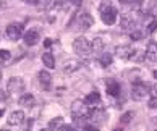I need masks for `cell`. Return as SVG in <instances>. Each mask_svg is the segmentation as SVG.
I'll use <instances>...</instances> for the list:
<instances>
[{
    "label": "cell",
    "mask_w": 157,
    "mask_h": 131,
    "mask_svg": "<svg viewBox=\"0 0 157 131\" xmlns=\"http://www.w3.org/2000/svg\"><path fill=\"white\" fill-rule=\"evenodd\" d=\"M71 115L75 120H83V118H89L91 115V110H89V105L86 104L84 100H75L71 104Z\"/></svg>",
    "instance_id": "6da1fadb"
},
{
    "label": "cell",
    "mask_w": 157,
    "mask_h": 131,
    "mask_svg": "<svg viewBox=\"0 0 157 131\" xmlns=\"http://www.w3.org/2000/svg\"><path fill=\"white\" fill-rule=\"evenodd\" d=\"M73 50L76 52L79 57H88L92 52V44L88 41L86 37H76L73 42Z\"/></svg>",
    "instance_id": "7a4b0ae2"
},
{
    "label": "cell",
    "mask_w": 157,
    "mask_h": 131,
    "mask_svg": "<svg viewBox=\"0 0 157 131\" xmlns=\"http://www.w3.org/2000/svg\"><path fill=\"white\" fill-rule=\"evenodd\" d=\"M149 94V86L143 81H136L131 88V97L135 100H143Z\"/></svg>",
    "instance_id": "3957f363"
},
{
    "label": "cell",
    "mask_w": 157,
    "mask_h": 131,
    "mask_svg": "<svg viewBox=\"0 0 157 131\" xmlns=\"http://www.w3.org/2000/svg\"><path fill=\"white\" fill-rule=\"evenodd\" d=\"M7 91L10 94H20L25 91V81H23V78L20 76H13L8 79V84H7Z\"/></svg>",
    "instance_id": "277c9868"
},
{
    "label": "cell",
    "mask_w": 157,
    "mask_h": 131,
    "mask_svg": "<svg viewBox=\"0 0 157 131\" xmlns=\"http://www.w3.org/2000/svg\"><path fill=\"white\" fill-rule=\"evenodd\" d=\"M136 24H138V18L135 13H123L120 15V26L123 29H136Z\"/></svg>",
    "instance_id": "5b68a950"
},
{
    "label": "cell",
    "mask_w": 157,
    "mask_h": 131,
    "mask_svg": "<svg viewBox=\"0 0 157 131\" xmlns=\"http://www.w3.org/2000/svg\"><path fill=\"white\" fill-rule=\"evenodd\" d=\"M23 24L21 23H11V24L7 26V36L11 39V41H18V39L23 36Z\"/></svg>",
    "instance_id": "8992f818"
},
{
    "label": "cell",
    "mask_w": 157,
    "mask_h": 131,
    "mask_svg": "<svg viewBox=\"0 0 157 131\" xmlns=\"http://www.w3.org/2000/svg\"><path fill=\"white\" fill-rule=\"evenodd\" d=\"M101 18H102V21L105 23V24L112 26V24H115V21H117V18H118V11H117L115 7H112V8H109L105 11H102Z\"/></svg>",
    "instance_id": "52a82bcc"
},
{
    "label": "cell",
    "mask_w": 157,
    "mask_h": 131,
    "mask_svg": "<svg viewBox=\"0 0 157 131\" xmlns=\"http://www.w3.org/2000/svg\"><path fill=\"white\" fill-rule=\"evenodd\" d=\"M92 24H94V18L89 15V13H86V11H83V13H79L78 15V26H79V29H89V28H92Z\"/></svg>",
    "instance_id": "ba28073f"
},
{
    "label": "cell",
    "mask_w": 157,
    "mask_h": 131,
    "mask_svg": "<svg viewBox=\"0 0 157 131\" xmlns=\"http://www.w3.org/2000/svg\"><path fill=\"white\" fill-rule=\"evenodd\" d=\"M115 54H117V57L121 60H130L131 54H133V49L130 45H117V47H115Z\"/></svg>",
    "instance_id": "9c48e42d"
},
{
    "label": "cell",
    "mask_w": 157,
    "mask_h": 131,
    "mask_svg": "<svg viewBox=\"0 0 157 131\" xmlns=\"http://www.w3.org/2000/svg\"><path fill=\"white\" fill-rule=\"evenodd\" d=\"M8 125H11V126H16V125H21L23 122H25V113H23L21 110H15L11 112L8 115Z\"/></svg>",
    "instance_id": "30bf717a"
},
{
    "label": "cell",
    "mask_w": 157,
    "mask_h": 131,
    "mask_svg": "<svg viewBox=\"0 0 157 131\" xmlns=\"http://www.w3.org/2000/svg\"><path fill=\"white\" fill-rule=\"evenodd\" d=\"M23 41H25L26 45H36L39 42V32L34 29H29L28 32L23 34Z\"/></svg>",
    "instance_id": "8fae6325"
},
{
    "label": "cell",
    "mask_w": 157,
    "mask_h": 131,
    "mask_svg": "<svg viewBox=\"0 0 157 131\" xmlns=\"http://www.w3.org/2000/svg\"><path fill=\"white\" fill-rule=\"evenodd\" d=\"M37 78H39L40 86H42L45 91L50 89V84H52V76H50V73H49V71L40 70V71H39V75H37Z\"/></svg>",
    "instance_id": "7c38bea8"
},
{
    "label": "cell",
    "mask_w": 157,
    "mask_h": 131,
    "mask_svg": "<svg viewBox=\"0 0 157 131\" xmlns=\"http://www.w3.org/2000/svg\"><path fill=\"white\" fill-rule=\"evenodd\" d=\"M79 66H81V62H79V60L70 58V60H67L65 63H63V71L70 75V73H75L76 70H79Z\"/></svg>",
    "instance_id": "4fadbf2b"
},
{
    "label": "cell",
    "mask_w": 157,
    "mask_h": 131,
    "mask_svg": "<svg viewBox=\"0 0 157 131\" xmlns=\"http://www.w3.org/2000/svg\"><path fill=\"white\" fill-rule=\"evenodd\" d=\"M146 58H147L149 62H157V44H155V42H149V44H147Z\"/></svg>",
    "instance_id": "5bb4252c"
},
{
    "label": "cell",
    "mask_w": 157,
    "mask_h": 131,
    "mask_svg": "<svg viewBox=\"0 0 157 131\" xmlns=\"http://www.w3.org/2000/svg\"><path fill=\"white\" fill-rule=\"evenodd\" d=\"M89 118L92 120V123L101 125V123H104V118H105V112L101 110V109H96V110H92V112H91Z\"/></svg>",
    "instance_id": "9a60e30c"
},
{
    "label": "cell",
    "mask_w": 157,
    "mask_h": 131,
    "mask_svg": "<svg viewBox=\"0 0 157 131\" xmlns=\"http://www.w3.org/2000/svg\"><path fill=\"white\" fill-rule=\"evenodd\" d=\"M84 102L89 107H97V105H101V95H99V92H91L86 95Z\"/></svg>",
    "instance_id": "2e32d148"
},
{
    "label": "cell",
    "mask_w": 157,
    "mask_h": 131,
    "mask_svg": "<svg viewBox=\"0 0 157 131\" xmlns=\"http://www.w3.org/2000/svg\"><path fill=\"white\" fill-rule=\"evenodd\" d=\"M81 2L83 0H55V7L57 8H68L71 5L78 7V5H81Z\"/></svg>",
    "instance_id": "e0dca14e"
},
{
    "label": "cell",
    "mask_w": 157,
    "mask_h": 131,
    "mask_svg": "<svg viewBox=\"0 0 157 131\" xmlns=\"http://www.w3.org/2000/svg\"><path fill=\"white\" fill-rule=\"evenodd\" d=\"M42 63L47 66L49 70H52V68H55V57L50 52H44L42 54Z\"/></svg>",
    "instance_id": "ac0fdd59"
},
{
    "label": "cell",
    "mask_w": 157,
    "mask_h": 131,
    "mask_svg": "<svg viewBox=\"0 0 157 131\" xmlns=\"http://www.w3.org/2000/svg\"><path fill=\"white\" fill-rule=\"evenodd\" d=\"M107 92L110 95H118L120 94V84L113 79H109L107 81Z\"/></svg>",
    "instance_id": "d6986e66"
},
{
    "label": "cell",
    "mask_w": 157,
    "mask_h": 131,
    "mask_svg": "<svg viewBox=\"0 0 157 131\" xmlns=\"http://www.w3.org/2000/svg\"><path fill=\"white\" fill-rule=\"evenodd\" d=\"M18 102H20V105H23V107H33L34 102H36V99H34L33 94H23Z\"/></svg>",
    "instance_id": "ffe728a7"
},
{
    "label": "cell",
    "mask_w": 157,
    "mask_h": 131,
    "mask_svg": "<svg viewBox=\"0 0 157 131\" xmlns=\"http://www.w3.org/2000/svg\"><path fill=\"white\" fill-rule=\"evenodd\" d=\"M63 118L62 117H55V118H52L50 120V123H49V128L52 129V131H60V128L63 126Z\"/></svg>",
    "instance_id": "44dd1931"
},
{
    "label": "cell",
    "mask_w": 157,
    "mask_h": 131,
    "mask_svg": "<svg viewBox=\"0 0 157 131\" xmlns=\"http://www.w3.org/2000/svg\"><path fill=\"white\" fill-rule=\"evenodd\" d=\"M99 63H101L102 66H109L110 63H112V55L107 54V52H102L101 57H99Z\"/></svg>",
    "instance_id": "7402d4cb"
},
{
    "label": "cell",
    "mask_w": 157,
    "mask_h": 131,
    "mask_svg": "<svg viewBox=\"0 0 157 131\" xmlns=\"http://www.w3.org/2000/svg\"><path fill=\"white\" fill-rule=\"evenodd\" d=\"M144 58H146V52H143V50L136 49V50H133L130 60H133V62H143Z\"/></svg>",
    "instance_id": "603a6c76"
},
{
    "label": "cell",
    "mask_w": 157,
    "mask_h": 131,
    "mask_svg": "<svg viewBox=\"0 0 157 131\" xmlns=\"http://www.w3.org/2000/svg\"><path fill=\"white\" fill-rule=\"evenodd\" d=\"M91 44H92V50H94V52L102 54V50H104V41H102L101 37L94 39V42H91Z\"/></svg>",
    "instance_id": "cb8c5ba5"
},
{
    "label": "cell",
    "mask_w": 157,
    "mask_h": 131,
    "mask_svg": "<svg viewBox=\"0 0 157 131\" xmlns=\"http://www.w3.org/2000/svg\"><path fill=\"white\" fill-rule=\"evenodd\" d=\"M113 5H112V2H110V0H102L101 2V5H99V11H105V10H109V8H112Z\"/></svg>",
    "instance_id": "d4e9b609"
},
{
    "label": "cell",
    "mask_w": 157,
    "mask_h": 131,
    "mask_svg": "<svg viewBox=\"0 0 157 131\" xmlns=\"http://www.w3.org/2000/svg\"><path fill=\"white\" fill-rule=\"evenodd\" d=\"M149 15L154 16V20H157V0H152L149 7Z\"/></svg>",
    "instance_id": "484cf974"
},
{
    "label": "cell",
    "mask_w": 157,
    "mask_h": 131,
    "mask_svg": "<svg viewBox=\"0 0 157 131\" xmlns=\"http://www.w3.org/2000/svg\"><path fill=\"white\" fill-rule=\"evenodd\" d=\"M133 117H135V113H133V112H126V113H123V115H121V118H120V122L121 123H130L131 122V118Z\"/></svg>",
    "instance_id": "4316f807"
},
{
    "label": "cell",
    "mask_w": 157,
    "mask_h": 131,
    "mask_svg": "<svg viewBox=\"0 0 157 131\" xmlns=\"http://www.w3.org/2000/svg\"><path fill=\"white\" fill-rule=\"evenodd\" d=\"M11 58V54H10V50L7 49H0V60H3V62H8Z\"/></svg>",
    "instance_id": "83f0119b"
},
{
    "label": "cell",
    "mask_w": 157,
    "mask_h": 131,
    "mask_svg": "<svg viewBox=\"0 0 157 131\" xmlns=\"http://www.w3.org/2000/svg\"><path fill=\"white\" fill-rule=\"evenodd\" d=\"M143 36H144V34H143L141 31H139L138 28L131 31V39H133V41H139V39H143Z\"/></svg>",
    "instance_id": "f1b7e54d"
},
{
    "label": "cell",
    "mask_w": 157,
    "mask_h": 131,
    "mask_svg": "<svg viewBox=\"0 0 157 131\" xmlns=\"http://www.w3.org/2000/svg\"><path fill=\"white\" fill-rule=\"evenodd\" d=\"M147 105H149V109H152V110H157V95H154V97H151V99H149Z\"/></svg>",
    "instance_id": "f546056e"
},
{
    "label": "cell",
    "mask_w": 157,
    "mask_h": 131,
    "mask_svg": "<svg viewBox=\"0 0 157 131\" xmlns=\"http://www.w3.org/2000/svg\"><path fill=\"white\" fill-rule=\"evenodd\" d=\"M147 31H149V32L157 31V20H154V21H151V23H149V24H147Z\"/></svg>",
    "instance_id": "4dcf8cb0"
},
{
    "label": "cell",
    "mask_w": 157,
    "mask_h": 131,
    "mask_svg": "<svg viewBox=\"0 0 157 131\" xmlns=\"http://www.w3.org/2000/svg\"><path fill=\"white\" fill-rule=\"evenodd\" d=\"M84 131H99L96 125H84Z\"/></svg>",
    "instance_id": "1f68e13d"
},
{
    "label": "cell",
    "mask_w": 157,
    "mask_h": 131,
    "mask_svg": "<svg viewBox=\"0 0 157 131\" xmlns=\"http://www.w3.org/2000/svg\"><path fill=\"white\" fill-rule=\"evenodd\" d=\"M60 131H76L73 126H68V125H63V126L60 128Z\"/></svg>",
    "instance_id": "d6a6232c"
},
{
    "label": "cell",
    "mask_w": 157,
    "mask_h": 131,
    "mask_svg": "<svg viewBox=\"0 0 157 131\" xmlns=\"http://www.w3.org/2000/svg\"><path fill=\"white\" fill-rule=\"evenodd\" d=\"M23 2H25V3H29V5H37L40 0H23Z\"/></svg>",
    "instance_id": "836d02e7"
},
{
    "label": "cell",
    "mask_w": 157,
    "mask_h": 131,
    "mask_svg": "<svg viewBox=\"0 0 157 131\" xmlns=\"http://www.w3.org/2000/svg\"><path fill=\"white\" fill-rule=\"evenodd\" d=\"M7 97H8V94L3 92V91H0V100H7Z\"/></svg>",
    "instance_id": "e575fe53"
},
{
    "label": "cell",
    "mask_w": 157,
    "mask_h": 131,
    "mask_svg": "<svg viewBox=\"0 0 157 131\" xmlns=\"http://www.w3.org/2000/svg\"><path fill=\"white\" fill-rule=\"evenodd\" d=\"M151 91H152V94H154V95H157V84H154V86L151 88Z\"/></svg>",
    "instance_id": "d590c367"
},
{
    "label": "cell",
    "mask_w": 157,
    "mask_h": 131,
    "mask_svg": "<svg viewBox=\"0 0 157 131\" xmlns=\"http://www.w3.org/2000/svg\"><path fill=\"white\" fill-rule=\"evenodd\" d=\"M45 45H47V47H49V45H52V41H50V39H45Z\"/></svg>",
    "instance_id": "8d00e7d4"
},
{
    "label": "cell",
    "mask_w": 157,
    "mask_h": 131,
    "mask_svg": "<svg viewBox=\"0 0 157 131\" xmlns=\"http://www.w3.org/2000/svg\"><path fill=\"white\" fill-rule=\"evenodd\" d=\"M118 2H120V3H130L131 0H118Z\"/></svg>",
    "instance_id": "74e56055"
},
{
    "label": "cell",
    "mask_w": 157,
    "mask_h": 131,
    "mask_svg": "<svg viewBox=\"0 0 157 131\" xmlns=\"http://www.w3.org/2000/svg\"><path fill=\"white\" fill-rule=\"evenodd\" d=\"M152 75H154V78H155V79H157V70H155V71H154V73H152Z\"/></svg>",
    "instance_id": "f35d334b"
},
{
    "label": "cell",
    "mask_w": 157,
    "mask_h": 131,
    "mask_svg": "<svg viewBox=\"0 0 157 131\" xmlns=\"http://www.w3.org/2000/svg\"><path fill=\"white\" fill-rule=\"evenodd\" d=\"M113 131H121V128H115Z\"/></svg>",
    "instance_id": "ab89813d"
},
{
    "label": "cell",
    "mask_w": 157,
    "mask_h": 131,
    "mask_svg": "<svg viewBox=\"0 0 157 131\" xmlns=\"http://www.w3.org/2000/svg\"><path fill=\"white\" fill-rule=\"evenodd\" d=\"M42 131H52V129H50V128H49V129H42Z\"/></svg>",
    "instance_id": "60d3db41"
},
{
    "label": "cell",
    "mask_w": 157,
    "mask_h": 131,
    "mask_svg": "<svg viewBox=\"0 0 157 131\" xmlns=\"http://www.w3.org/2000/svg\"><path fill=\"white\" fill-rule=\"evenodd\" d=\"M0 79H2V71H0Z\"/></svg>",
    "instance_id": "b9f144b4"
},
{
    "label": "cell",
    "mask_w": 157,
    "mask_h": 131,
    "mask_svg": "<svg viewBox=\"0 0 157 131\" xmlns=\"http://www.w3.org/2000/svg\"><path fill=\"white\" fill-rule=\"evenodd\" d=\"M155 131H157V129H155Z\"/></svg>",
    "instance_id": "7bdbcfd3"
},
{
    "label": "cell",
    "mask_w": 157,
    "mask_h": 131,
    "mask_svg": "<svg viewBox=\"0 0 157 131\" xmlns=\"http://www.w3.org/2000/svg\"><path fill=\"white\" fill-rule=\"evenodd\" d=\"M3 131H5V129H3Z\"/></svg>",
    "instance_id": "ee69618b"
}]
</instances>
